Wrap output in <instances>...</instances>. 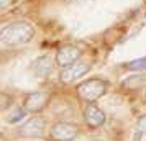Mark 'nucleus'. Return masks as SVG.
Segmentation results:
<instances>
[{
    "label": "nucleus",
    "mask_w": 146,
    "mask_h": 141,
    "mask_svg": "<svg viewBox=\"0 0 146 141\" xmlns=\"http://www.w3.org/2000/svg\"><path fill=\"white\" fill-rule=\"evenodd\" d=\"M35 28L28 21H15L0 30V41L7 46L27 44L33 40Z\"/></svg>",
    "instance_id": "obj_1"
},
{
    "label": "nucleus",
    "mask_w": 146,
    "mask_h": 141,
    "mask_svg": "<svg viewBox=\"0 0 146 141\" xmlns=\"http://www.w3.org/2000/svg\"><path fill=\"white\" fill-rule=\"evenodd\" d=\"M107 90H108V82H105L104 79H99V77H90L87 81L80 82L76 87L77 95L87 103L97 102L100 97H104L107 94Z\"/></svg>",
    "instance_id": "obj_2"
},
{
    "label": "nucleus",
    "mask_w": 146,
    "mask_h": 141,
    "mask_svg": "<svg viewBox=\"0 0 146 141\" xmlns=\"http://www.w3.org/2000/svg\"><path fill=\"white\" fill-rule=\"evenodd\" d=\"M90 71V62L89 61H84V59H79L72 62L71 66H66L61 69L59 72V81L62 84H74V82L80 79L82 75H86L87 72Z\"/></svg>",
    "instance_id": "obj_3"
},
{
    "label": "nucleus",
    "mask_w": 146,
    "mask_h": 141,
    "mask_svg": "<svg viewBox=\"0 0 146 141\" xmlns=\"http://www.w3.org/2000/svg\"><path fill=\"white\" fill-rule=\"evenodd\" d=\"M79 134V126L71 121H58L49 130V136L53 141H72Z\"/></svg>",
    "instance_id": "obj_4"
},
{
    "label": "nucleus",
    "mask_w": 146,
    "mask_h": 141,
    "mask_svg": "<svg viewBox=\"0 0 146 141\" xmlns=\"http://www.w3.org/2000/svg\"><path fill=\"white\" fill-rule=\"evenodd\" d=\"M80 51L77 46H74V44H64V46H61L58 51H56V56H54V62L58 64V66L62 69V67L66 66H71L72 62L80 59Z\"/></svg>",
    "instance_id": "obj_5"
},
{
    "label": "nucleus",
    "mask_w": 146,
    "mask_h": 141,
    "mask_svg": "<svg viewBox=\"0 0 146 141\" xmlns=\"http://www.w3.org/2000/svg\"><path fill=\"white\" fill-rule=\"evenodd\" d=\"M48 102H49V95L46 92H31L25 97L23 108L30 113H38L48 105Z\"/></svg>",
    "instance_id": "obj_6"
},
{
    "label": "nucleus",
    "mask_w": 146,
    "mask_h": 141,
    "mask_svg": "<svg viewBox=\"0 0 146 141\" xmlns=\"http://www.w3.org/2000/svg\"><path fill=\"white\" fill-rule=\"evenodd\" d=\"M84 120L86 123L89 125L90 128H100L105 125L107 121V115L105 112L99 108L97 105H94V103H89L84 110Z\"/></svg>",
    "instance_id": "obj_7"
},
{
    "label": "nucleus",
    "mask_w": 146,
    "mask_h": 141,
    "mask_svg": "<svg viewBox=\"0 0 146 141\" xmlns=\"http://www.w3.org/2000/svg\"><path fill=\"white\" fill-rule=\"evenodd\" d=\"M44 130H46V121L43 120V118H40V117H36V118L28 120L27 123L20 128V133L23 134V136L38 138V136H43Z\"/></svg>",
    "instance_id": "obj_8"
},
{
    "label": "nucleus",
    "mask_w": 146,
    "mask_h": 141,
    "mask_svg": "<svg viewBox=\"0 0 146 141\" xmlns=\"http://www.w3.org/2000/svg\"><path fill=\"white\" fill-rule=\"evenodd\" d=\"M33 71H35V75H36V77H41V79L49 77L51 72H53V59H51V56H49V54L40 56L38 59L35 61Z\"/></svg>",
    "instance_id": "obj_9"
},
{
    "label": "nucleus",
    "mask_w": 146,
    "mask_h": 141,
    "mask_svg": "<svg viewBox=\"0 0 146 141\" xmlns=\"http://www.w3.org/2000/svg\"><path fill=\"white\" fill-rule=\"evenodd\" d=\"M143 84H145L143 75L131 74L128 79L123 81V87H125V89H139V87H143Z\"/></svg>",
    "instance_id": "obj_10"
},
{
    "label": "nucleus",
    "mask_w": 146,
    "mask_h": 141,
    "mask_svg": "<svg viewBox=\"0 0 146 141\" xmlns=\"http://www.w3.org/2000/svg\"><path fill=\"white\" fill-rule=\"evenodd\" d=\"M125 69L128 71H146V56L145 58H138V59H133L130 62L123 64Z\"/></svg>",
    "instance_id": "obj_11"
},
{
    "label": "nucleus",
    "mask_w": 146,
    "mask_h": 141,
    "mask_svg": "<svg viewBox=\"0 0 146 141\" xmlns=\"http://www.w3.org/2000/svg\"><path fill=\"white\" fill-rule=\"evenodd\" d=\"M10 105H12V97L5 92H0V112L7 110Z\"/></svg>",
    "instance_id": "obj_12"
},
{
    "label": "nucleus",
    "mask_w": 146,
    "mask_h": 141,
    "mask_svg": "<svg viewBox=\"0 0 146 141\" xmlns=\"http://www.w3.org/2000/svg\"><path fill=\"white\" fill-rule=\"evenodd\" d=\"M25 115H27V110H25V108H18V110L15 112L13 117H10V121H12V123H15V121H18L20 118H23Z\"/></svg>",
    "instance_id": "obj_13"
},
{
    "label": "nucleus",
    "mask_w": 146,
    "mask_h": 141,
    "mask_svg": "<svg viewBox=\"0 0 146 141\" xmlns=\"http://www.w3.org/2000/svg\"><path fill=\"white\" fill-rule=\"evenodd\" d=\"M136 126H138V130L141 131V133H146V115H141V117L138 118Z\"/></svg>",
    "instance_id": "obj_14"
},
{
    "label": "nucleus",
    "mask_w": 146,
    "mask_h": 141,
    "mask_svg": "<svg viewBox=\"0 0 146 141\" xmlns=\"http://www.w3.org/2000/svg\"><path fill=\"white\" fill-rule=\"evenodd\" d=\"M15 0H0V10H5V8L12 7Z\"/></svg>",
    "instance_id": "obj_15"
}]
</instances>
